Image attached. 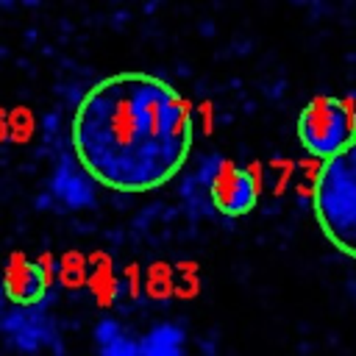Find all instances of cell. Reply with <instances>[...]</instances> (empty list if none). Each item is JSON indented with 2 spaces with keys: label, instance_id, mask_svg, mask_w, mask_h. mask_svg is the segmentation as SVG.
Instances as JSON below:
<instances>
[{
  "label": "cell",
  "instance_id": "obj_5",
  "mask_svg": "<svg viewBox=\"0 0 356 356\" xmlns=\"http://www.w3.org/2000/svg\"><path fill=\"white\" fill-rule=\"evenodd\" d=\"M3 292L17 306H33L47 292V270L42 261L14 253L3 270Z\"/></svg>",
  "mask_w": 356,
  "mask_h": 356
},
{
  "label": "cell",
  "instance_id": "obj_4",
  "mask_svg": "<svg viewBox=\"0 0 356 356\" xmlns=\"http://www.w3.org/2000/svg\"><path fill=\"white\" fill-rule=\"evenodd\" d=\"M209 200L222 217H245L259 203V178L236 161H217L209 175Z\"/></svg>",
  "mask_w": 356,
  "mask_h": 356
},
{
  "label": "cell",
  "instance_id": "obj_3",
  "mask_svg": "<svg viewBox=\"0 0 356 356\" xmlns=\"http://www.w3.org/2000/svg\"><path fill=\"white\" fill-rule=\"evenodd\" d=\"M356 136L353 108L334 95L312 97L298 114V139L306 153L325 159Z\"/></svg>",
  "mask_w": 356,
  "mask_h": 356
},
{
  "label": "cell",
  "instance_id": "obj_1",
  "mask_svg": "<svg viewBox=\"0 0 356 356\" xmlns=\"http://www.w3.org/2000/svg\"><path fill=\"white\" fill-rule=\"evenodd\" d=\"M70 136L89 178L139 195L181 172L195 145V117L172 83L147 72H117L81 97Z\"/></svg>",
  "mask_w": 356,
  "mask_h": 356
},
{
  "label": "cell",
  "instance_id": "obj_2",
  "mask_svg": "<svg viewBox=\"0 0 356 356\" xmlns=\"http://www.w3.org/2000/svg\"><path fill=\"white\" fill-rule=\"evenodd\" d=\"M320 161L312 184L314 220L339 253L356 259V136Z\"/></svg>",
  "mask_w": 356,
  "mask_h": 356
}]
</instances>
